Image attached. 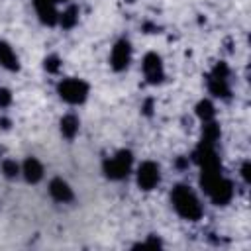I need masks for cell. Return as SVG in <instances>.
<instances>
[{
	"instance_id": "1",
	"label": "cell",
	"mask_w": 251,
	"mask_h": 251,
	"mask_svg": "<svg viewBox=\"0 0 251 251\" xmlns=\"http://www.w3.org/2000/svg\"><path fill=\"white\" fill-rule=\"evenodd\" d=\"M171 204L176 210V214L188 222H196L204 214V208H202L196 192L188 184H176L171 190Z\"/></svg>"
},
{
	"instance_id": "2",
	"label": "cell",
	"mask_w": 251,
	"mask_h": 251,
	"mask_svg": "<svg viewBox=\"0 0 251 251\" xmlns=\"http://www.w3.org/2000/svg\"><path fill=\"white\" fill-rule=\"evenodd\" d=\"M131 165H133V155L127 149H120L116 155L108 157L102 163V171L108 178L112 180H122L131 173Z\"/></svg>"
},
{
	"instance_id": "3",
	"label": "cell",
	"mask_w": 251,
	"mask_h": 251,
	"mask_svg": "<svg viewBox=\"0 0 251 251\" xmlns=\"http://www.w3.org/2000/svg\"><path fill=\"white\" fill-rule=\"evenodd\" d=\"M57 94L67 104H82L88 98V82L82 78H63L57 84Z\"/></svg>"
},
{
	"instance_id": "4",
	"label": "cell",
	"mask_w": 251,
	"mask_h": 251,
	"mask_svg": "<svg viewBox=\"0 0 251 251\" xmlns=\"http://www.w3.org/2000/svg\"><path fill=\"white\" fill-rule=\"evenodd\" d=\"M227 76H229V69L224 61H220L212 73L206 76V84L210 94L218 96V98H229V84H227Z\"/></svg>"
},
{
	"instance_id": "5",
	"label": "cell",
	"mask_w": 251,
	"mask_h": 251,
	"mask_svg": "<svg viewBox=\"0 0 251 251\" xmlns=\"http://www.w3.org/2000/svg\"><path fill=\"white\" fill-rule=\"evenodd\" d=\"M135 180H137V186L141 190H153L159 184V180H161V169H159V165L155 161H143L137 167Z\"/></svg>"
},
{
	"instance_id": "6",
	"label": "cell",
	"mask_w": 251,
	"mask_h": 251,
	"mask_svg": "<svg viewBox=\"0 0 251 251\" xmlns=\"http://www.w3.org/2000/svg\"><path fill=\"white\" fill-rule=\"evenodd\" d=\"M141 67H143V75H145V78H147V82L149 84H159V82H163L165 80V67H163V59L157 55V53H147L145 57H143V63H141Z\"/></svg>"
},
{
	"instance_id": "7",
	"label": "cell",
	"mask_w": 251,
	"mask_h": 251,
	"mask_svg": "<svg viewBox=\"0 0 251 251\" xmlns=\"http://www.w3.org/2000/svg\"><path fill=\"white\" fill-rule=\"evenodd\" d=\"M129 61H131V43L127 39L116 41V45L112 47V53H110V67L120 73L129 67Z\"/></svg>"
},
{
	"instance_id": "8",
	"label": "cell",
	"mask_w": 251,
	"mask_h": 251,
	"mask_svg": "<svg viewBox=\"0 0 251 251\" xmlns=\"http://www.w3.org/2000/svg\"><path fill=\"white\" fill-rule=\"evenodd\" d=\"M208 198L216 204V206H226L231 198H233V184L231 180H227L226 176H220L208 190H206Z\"/></svg>"
},
{
	"instance_id": "9",
	"label": "cell",
	"mask_w": 251,
	"mask_h": 251,
	"mask_svg": "<svg viewBox=\"0 0 251 251\" xmlns=\"http://www.w3.org/2000/svg\"><path fill=\"white\" fill-rule=\"evenodd\" d=\"M35 12L41 20V24L45 25H57L59 22V12H57V4L53 0H33Z\"/></svg>"
},
{
	"instance_id": "10",
	"label": "cell",
	"mask_w": 251,
	"mask_h": 251,
	"mask_svg": "<svg viewBox=\"0 0 251 251\" xmlns=\"http://www.w3.org/2000/svg\"><path fill=\"white\" fill-rule=\"evenodd\" d=\"M49 194H51L53 200L63 202V204H65V202H73V198H75V192H73L71 184H69L67 180L59 178V176L49 182Z\"/></svg>"
},
{
	"instance_id": "11",
	"label": "cell",
	"mask_w": 251,
	"mask_h": 251,
	"mask_svg": "<svg viewBox=\"0 0 251 251\" xmlns=\"http://www.w3.org/2000/svg\"><path fill=\"white\" fill-rule=\"evenodd\" d=\"M20 167H22V176H24L27 182L35 184V182H39V180L43 178V165H41L35 157H27Z\"/></svg>"
},
{
	"instance_id": "12",
	"label": "cell",
	"mask_w": 251,
	"mask_h": 251,
	"mask_svg": "<svg viewBox=\"0 0 251 251\" xmlns=\"http://www.w3.org/2000/svg\"><path fill=\"white\" fill-rule=\"evenodd\" d=\"M0 65L8 71H20V59L14 53L12 45L4 39H0Z\"/></svg>"
},
{
	"instance_id": "13",
	"label": "cell",
	"mask_w": 251,
	"mask_h": 251,
	"mask_svg": "<svg viewBox=\"0 0 251 251\" xmlns=\"http://www.w3.org/2000/svg\"><path fill=\"white\" fill-rule=\"evenodd\" d=\"M59 127H61V133L63 137L67 139H75V135L78 133V127H80V122L75 114H65L59 122Z\"/></svg>"
},
{
	"instance_id": "14",
	"label": "cell",
	"mask_w": 251,
	"mask_h": 251,
	"mask_svg": "<svg viewBox=\"0 0 251 251\" xmlns=\"http://www.w3.org/2000/svg\"><path fill=\"white\" fill-rule=\"evenodd\" d=\"M63 29H71L78 24V8L76 6H69L63 14H59V22H57Z\"/></svg>"
},
{
	"instance_id": "15",
	"label": "cell",
	"mask_w": 251,
	"mask_h": 251,
	"mask_svg": "<svg viewBox=\"0 0 251 251\" xmlns=\"http://www.w3.org/2000/svg\"><path fill=\"white\" fill-rule=\"evenodd\" d=\"M196 116L202 120V124H204V122H212V120L216 118V108H214V104H212L210 100H200V102L196 104Z\"/></svg>"
},
{
	"instance_id": "16",
	"label": "cell",
	"mask_w": 251,
	"mask_h": 251,
	"mask_svg": "<svg viewBox=\"0 0 251 251\" xmlns=\"http://www.w3.org/2000/svg\"><path fill=\"white\" fill-rule=\"evenodd\" d=\"M2 175L6 178H16V176L22 175V167L14 159H4L2 161Z\"/></svg>"
},
{
	"instance_id": "17",
	"label": "cell",
	"mask_w": 251,
	"mask_h": 251,
	"mask_svg": "<svg viewBox=\"0 0 251 251\" xmlns=\"http://www.w3.org/2000/svg\"><path fill=\"white\" fill-rule=\"evenodd\" d=\"M43 69H45L47 73H51V75H57V73L61 71V59H59L57 55H47V57L43 59Z\"/></svg>"
},
{
	"instance_id": "18",
	"label": "cell",
	"mask_w": 251,
	"mask_h": 251,
	"mask_svg": "<svg viewBox=\"0 0 251 251\" xmlns=\"http://www.w3.org/2000/svg\"><path fill=\"white\" fill-rule=\"evenodd\" d=\"M12 104V92L8 88H0V108H8Z\"/></svg>"
},
{
	"instance_id": "19",
	"label": "cell",
	"mask_w": 251,
	"mask_h": 251,
	"mask_svg": "<svg viewBox=\"0 0 251 251\" xmlns=\"http://www.w3.org/2000/svg\"><path fill=\"white\" fill-rule=\"evenodd\" d=\"M241 176H243L245 182H249V178H251V163L249 161H243V165H241Z\"/></svg>"
},
{
	"instance_id": "20",
	"label": "cell",
	"mask_w": 251,
	"mask_h": 251,
	"mask_svg": "<svg viewBox=\"0 0 251 251\" xmlns=\"http://www.w3.org/2000/svg\"><path fill=\"white\" fill-rule=\"evenodd\" d=\"M151 106H153V100H147V102H145V106H143V112H145L147 116L151 114Z\"/></svg>"
},
{
	"instance_id": "21",
	"label": "cell",
	"mask_w": 251,
	"mask_h": 251,
	"mask_svg": "<svg viewBox=\"0 0 251 251\" xmlns=\"http://www.w3.org/2000/svg\"><path fill=\"white\" fill-rule=\"evenodd\" d=\"M186 165H188V159H184V157H180V159L176 161V167H178V169H184Z\"/></svg>"
},
{
	"instance_id": "22",
	"label": "cell",
	"mask_w": 251,
	"mask_h": 251,
	"mask_svg": "<svg viewBox=\"0 0 251 251\" xmlns=\"http://www.w3.org/2000/svg\"><path fill=\"white\" fill-rule=\"evenodd\" d=\"M0 126H2L4 129H8V127H10V120H8V118H2V120H0Z\"/></svg>"
},
{
	"instance_id": "23",
	"label": "cell",
	"mask_w": 251,
	"mask_h": 251,
	"mask_svg": "<svg viewBox=\"0 0 251 251\" xmlns=\"http://www.w3.org/2000/svg\"><path fill=\"white\" fill-rule=\"evenodd\" d=\"M53 2H55V4H59V2H67V0H53Z\"/></svg>"
},
{
	"instance_id": "24",
	"label": "cell",
	"mask_w": 251,
	"mask_h": 251,
	"mask_svg": "<svg viewBox=\"0 0 251 251\" xmlns=\"http://www.w3.org/2000/svg\"><path fill=\"white\" fill-rule=\"evenodd\" d=\"M126 2H129V4H133V2H135V0H126Z\"/></svg>"
}]
</instances>
